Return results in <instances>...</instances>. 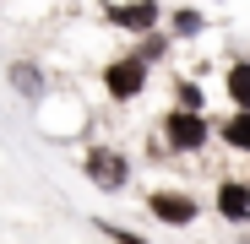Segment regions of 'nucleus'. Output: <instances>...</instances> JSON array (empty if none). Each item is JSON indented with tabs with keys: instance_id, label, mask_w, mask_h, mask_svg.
Instances as JSON below:
<instances>
[{
	"instance_id": "obj_9",
	"label": "nucleus",
	"mask_w": 250,
	"mask_h": 244,
	"mask_svg": "<svg viewBox=\"0 0 250 244\" xmlns=\"http://www.w3.org/2000/svg\"><path fill=\"white\" fill-rule=\"evenodd\" d=\"M223 141H229V147H239V152H250V109H239L229 125H223Z\"/></svg>"
},
{
	"instance_id": "obj_2",
	"label": "nucleus",
	"mask_w": 250,
	"mask_h": 244,
	"mask_svg": "<svg viewBox=\"0 0 250 244\" xmlns=\"http://www.w3.org/2000/svg\"><path fill=\"white\" fill-rule=\"evenodd\" d=\"M82 169H87V179L98 190H125L131 185V163H125V152H114V147H93Z\"/></svg>"
},
{
	"instance_id": "obj_5",
	"label": "nucleus",
	"mask_w": 250,
	"mask_h": 244,
	"mask_svg": "<svg viewBox=\"0 0 250 244\" xmlns=\"http://www.w3.org/2000/svg\"><path fill=\"white\" fill-rule=\"evenodd\" d=\"M104 17L125 33H152L158 22V0H131V6H104Z\"/></svg>"
},
{
	"instance_id": "obj_7",
	"label": "nucleus",
	"mask_w": 250,
	"mask_h": 244,
	"mask_svg": "<svg viewBox=\"0 0 250 244\" xmlns=\"http://www.w3.org/2000/svg\"><path fill=\"white\" fill-rule=\"evenodd\" d=\"M6 81H11V93H22V98H44V76H38V65H27V60H17L6 71Z\"/></svg>"
},
{
	"instance_id": "obj_8",
	"label": "nucleus",
	"mask_w": 250,
	"mask_h": 244,
	"mask_svg": "<svg viewBox=\"0 0 250 244\" xmlns=\"http://www.w3.org/2000/svg\"><path fill=\"white\" fill-rule=\"evenodd\" d=\"M229 98L239 103V109H250V65H229Z\"/></svg>"
},
{
	"instance_id": "obj_12",
	"label": "nucleus",
	"mask_w": 250,
	"mask_h": 244,
	"mask_svg": "<svg viewBox=\"0 0 250 244\" xmlns=\"http://www.w3.org/2000/svg\"><path fill=\"white\" fill-rule=\"evenodd\" d=\"M104 228V239H114V244H147L142 233H131V228H120V223H98Z\"/></svg>"
},
{
	"instance_id": "obj_11",
	"label": "nucleus",
	"mask_w": 250,
	"mask_h": 244,
	"mask_svg": "<svg viewBox=\"0 0 250 244\" xmlns=\"http://www.w3.org/2000/svg\"><path fill=\"white\" fill-rule=\"evenodd\" d=\"M174 93H180V103H174V109H185V114H201V87H196V81H180Z\"/></svg>"
},
{
	"instance_id": "obj_1",
	"label": "nucleus",
	"mask_w": 250,
	"mask_h": 244,
	"mask_svg": "<svg viewBox=\"0 0 250 244\" xmlns=\"http://www.w3.org/2000/svg\"><path fill=\"white\" fill-rule=\"evenodd\" d=\"M104 93H109L114 103H131V98H142V93H147V65H142L136 55L114 60V65L104 71Z\"/></svg>"
},
{
	"instance_id": "obj_6",
	"label": "nucleus",
	"mask_w": 250,
	"mask_h": 244,
	"mask_svg": "<svg viewBox=\"0 0 250 244\" xmlns=\"http://www.w3.org/2000/svg\"><path fill=\"white\" fill-rule=\"evenodd\" d=\"M218 212H223L229 223H245V217H250V185L223 179V185H218Z\"/></svg>"
},
{
	"instance_id": "obj_10",
	"label": "nucleus",
	"mask_w": 250,
	"mask_h": 244,
	"mask_svg": "<svg viewBox=\"0 0 250 244\" xmlns=\"http://www.w3.org/2000/svg\"><path fill=\"white\" fill-rule=\"evenodd\" d=\"M201 27H207V17H201V11H190V6H185V11H174V33H180V38H196Z\"/></svg>"
},
{
	"instance_id": "obj_3",
	"label": "nucleus",
	"mask_w": 250,
	"mask_h": 244,
	"mask_svg": "<svg viewBox=\"0 0 250 244\" xmlns=\"http://www.w3.org/2000/svg\"><path fill=\"white\" fill-rule=\"evenodd\" d=\"M163 136H169L174 152H196L207 141V119L201 114H185V109H169V114H163Z\"/></svg>"
},
{
	"instance_id": "obj_4",
	"label": "nucleus",
	"mask_w": 250,
	"mask_h": 244,
	"mask_svg": "<svg viewBox=\"0 0 250 244\" xmlns=\"http://www.w3.org/2000/svg\"><path fill=\"white\" fill-rule=\"evenodd\" d=\"M147 212L158 223H169V228H185V223H196V201L180 195V190H152L147 195Z\"/></svg>"
}]
</instances>
